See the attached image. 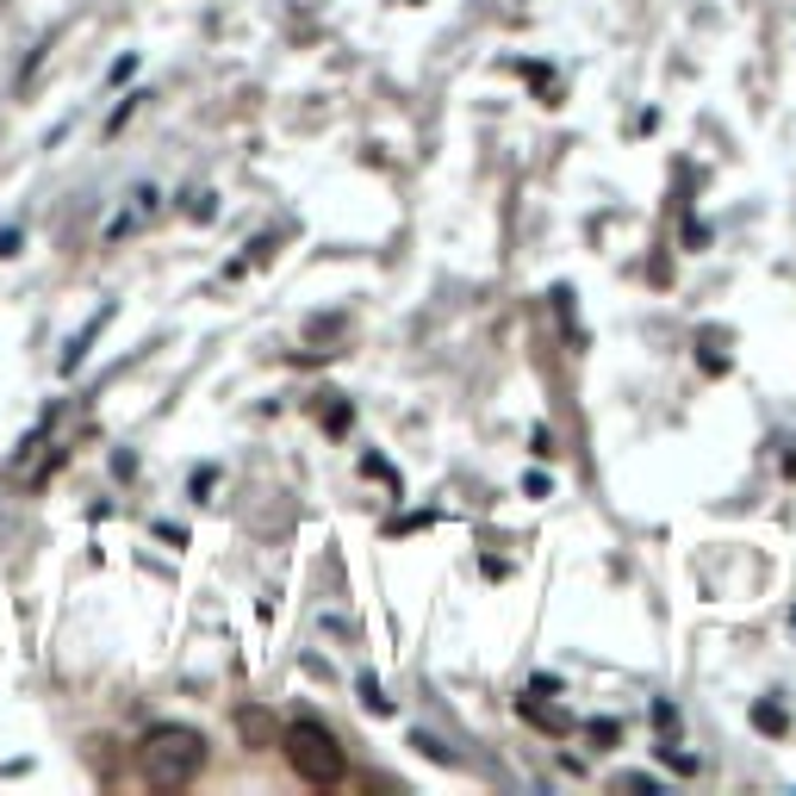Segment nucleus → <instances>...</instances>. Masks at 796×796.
<instances>
[{
  "label": "nucleus",
  "mask_w": 796,
  "mask_h": 796,
  "mask_svg": "<svg viewBox=\"0 0 796 796\" xmlns=\"http://www.w3.org/2000/svg\"><path fill=\"white\" fill-rule=\"evenodd\" d=\"M138 765L150 790H188L205 772V740L181 722H157V728L138 740Z\"/></svg>",
  "instance_id": "f257e3e1"
},
{
  "label": "nucleus",
  "mask_w": 796,
  "mask_h": 796,
  "mask_svg": "<svg viewBox=\"0 0 796 796\" xmlns=\"http://www.w3.org/2000/svg\"><path fill=\"white\" fill-rule=\"evenodd\" d=\"M281 753H286V765H293L299 778H305V784H318V790H330V784H343V772H349L343 747H336V734H330L324 722H312V716L286 722V734H281Z\"/></svg>",
  "instance_id": "f03ea898"
},
{
  "label": "nucleus",
  "mask_w": 796,
  "mask_h": 796,
  "mask_svg": "<svg viewBox=\"0 0 796 796\" xmlns=\"http://www.w3.org/2000/svg\"><path fill=\"white\" fill-rule=\"evenodd\" d=\"M516 716L530 722V728H542V734H573V716L554 709V703H542V697H523L516 703Z\"/></svg>",
  "instance_id": "7ed1b4c3"
},
{
  "label": "nucleus",
  "mask_w": 796,
  "mask_h": 796,
  "mask_svg": "<svg viewBox=\"0 0 796 796\" xmlns=\"http://www.w3.org/2000/svg\"><path fill=\"white\" fill-rule=\"evenodd\" d=\"M236 734H243V747H274V716H268V709H255V703H243V709H236Z\"/></svg>",
  "instance_id": "20e7f679"
},
{
  "label": "nucleus",
  "mask_w": 796,
  "mask_h": 796,
  "mask_svg": "<svg viewBox=\"0 0 796 796\" xmlns=\"http://www.w3.org/2000/svg\"><path fill=\"white\" fill-rule=\"evenodd\" d=\"M753 728H759V734H784V728H790V716H784L778 703H759V709H753Z\"/></svg>",
  "instance_id": "39448f33"
},
{
  "label": "nucleus",
  "mask_w": 796,
  "mask_h": 796,
  "mask_svg": "<svg viewBox=\"0 0 796 796\" xmlns=\"http://www.w3.org/2000/svg\"><path fill=\"white\" fill-rule=\"evenodd\" d=\"M585 734H592L597 747H616V740H623V728H616V722L609 716H597V722H585Z\"/></svg>",
  "instance_id": "423d86ee"
},
{
  "label": "nucleus",
  "mask_w": 796,
  "mask_h": 796,
  "mask_svg": "<svg viewBox=\"0 0 796 796\" xmlns=\"http://www.w3.org/2000/svg\"><path fill=\"white\" fill-rule=\"evenodd\" d=\"M654 728L659 734H678V709H672V703H654Z\"/></svg>",
  "instance_id": "0eeeda50"
},
{
  "label": "nucleus",
  "mask_w": 796,
  "mask_h": 796,
  "mask_svg": "<svg viewBox=\"0 0 796 796\" xmlns=\"http://www.w3.org/2000/svg\"><path fill=\"white\" fill-rule=\"evenodd\" d=\"M324 430H330V436H343V430H349V405H330L324 411Z\"/></svg>",
  "instance_id": "6e6552de"
},
{
  "label": "nucleus",
  "mask_w": 796,
  "mask_h": 796,
  "mask_svg": "<svg viewBox=\"0 0 796 796\" xmlns=\"http://www.w3.org/2000/svg\"><path fill=\"white\" fill-rule=\"evenodd\" d=\"M361 703H367V709H374V716H386V697H380V685H374V678H367V685H361Z\"/></svg>",
  "instance_id": "1a4fd4ad"
}]
</instances>
